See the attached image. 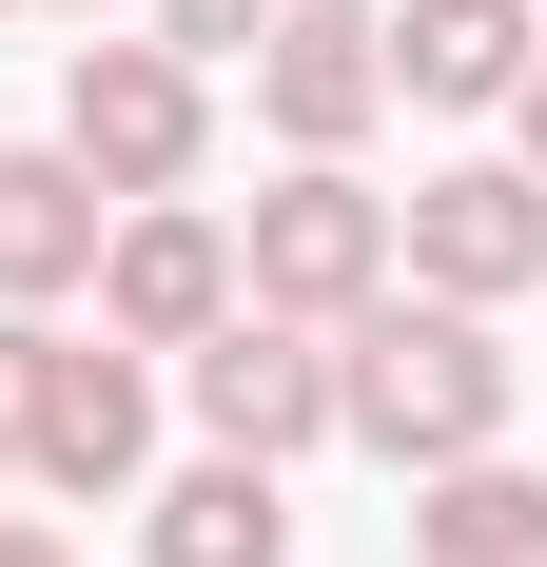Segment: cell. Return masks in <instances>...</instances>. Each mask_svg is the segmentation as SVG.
I'll return each mask as SVG.
<instances>
[{
    "instance_id": "cell-17",
    "label": "cell",
    "mask_w": 547,
    "mask_h": 567,
    "mask_svg": "<svg viewBox=\"0 0 547 567\" xmlns=\"http://www.w3.org/2000/svg\"><path fill=\"white\" fill-rule=\"evenodd\" d=\"M79 20H99V0H79Z\"/></svg>"
},
{
    "instance_id": "cell-6",
    "label": "cell",
    "mask_w": 547,
    "mask_h": 567,
    "mask_svg": "<svg viewBox=\"0 0 547 567\" xmlns=\"http://www.w3.org/2000/svg\"><path fill=\"white\" fill-rule=\"evenodd\" d=\"M79 293H99V333H117V352H196V333L235 313V216H196V196H117Z\"/></svg>"
},
{
    "instance_id": "cell-15",
    "label": "cell",
    "mask_w": 547,
    "mask_h": 567,
    "mask_svg": "<svg viewBox=\"0 0 547 567\" xmlns=\"http://www.w3.org/2000/svg\"><path fill=\"white\" fill-rule=\"evenodd\" d=\"M508 157L547 176V59H528V79H508Z\"/></svg>"
},
{
    "instance_id": "cell-18",
    "label": "cell",
    "mask_w": 547,
    "mask_h": 567,
    "mask_svg": "<svg viewBox=\"0 0 547 567\" xmlns=\"http://www.w3.org/2000/svg\"><path fill=\"white\" fill-rule=\"evenodd\" d=\"M0 20H20V0H0Z\"/></svg>"
},
{
    "instance_id": "cell-14",
    "label": "cell",
    "mask_w": 547,
    "mask_h": 567,
    "mask_svg": "<svg viewBox=\"0 0 547 567\" xmlns=\"http://www.w3.org/2000/svg\"><path fill=\"white\" fill-rule=\"evenodd\" d=\"M255 20H274V0H157L137 40H176V59H196V79H216V59H255Z\"/></svg>"
},
{
    "instance_id": "cell-5",
    "label": "cell",
    "mask_w": 547,
    "mask_h": 567,
    "mask_svg": "<svg viewBox=\"0 0 547 567\" xmlns=\"http://www.w3.org/2000/svg\"><path fill=\"white\" fill-rule=\"evenodd\" d=\"M176 392H196V431H216V451H255V470L332 451V333H313V313H255V293H235L216 333L176 352Z\"/></svg>"
},
{
    "instance_id": "cell-16",
    "label": "cell",
    "mask_w": 547,
    "mask_h": 567,
    "mask_svg": "<svg viewBox=\"0 0 547 567\" xmlns=\"http://www.w3.org/2000/svg\"><path fill=\"white\" fill-rule=\"evenodd\" d=\"M0 567H79V548H59V528H40V509H0Z\"/></svg>"
},
{
    "instance_id": "cell-11",
    "label": "cell",
    "mask_w": 547,
    "mask_h": 567,
    "mask_svg": "<svg viewBox=\"0 0 547 567\" xmlns=\"http://www.w3.org/2000/svg\"><path fill=\"white\" fill-rule=\"evenodd\" d=\"M99 176L59 157V137H20V157H0V313H59V293L99 275Z\"/></svg>"
},
{
    "instance_id": "cell-2",
    "label": "cell",
    "mask_w": 547,
    "mask_h": 567,
    "mask_svg": "<svg viewBox=\"0 0 547 567\" xmlns=\"http://www.w3.org/2000/svg\"><path fill=\"white\" fill-rule=\"evenodd\" d=\"M59 157L99 176V196H196L216 79H196L176 40H79V59H59Z\"/></svg>"
},
{
    "instance_id": "cell-8",
    "label": "cell",
    "mask_w": 547,
    "mask_h": 567,
    "mask_svg": "<svg viewBox=\"0 0 547 567\" xmlns=\"http://www.w3.org/2000/svg\"><path fill=\"white\" fill-rule=\"evenodd\" d=\"M40 489H137V470H157V352H117V333H59V372H40Z\"/></svg>"
},
{
    "instance_id": "cell-4",
    "label": "cell",
    "mask_w": 547,
    "mask_h": 567,
    "mask_svg": "<svg viewBox=\"0 0 547 567\" xmlns=\"http://www.w3.org/2000/svg\"><path fill=\"white\" fill-rule=\"evenodd\" d=\"M391 275H411V293H469V313L547 293V176H528V157L411 176V196H391Z\"/></svg>"
},
{
    "instance_id": "cell-12",
    "label": "cell",
    "mask_w": 547,
    "mask_h": 567,
    "mask_svg": "<svg viewBox=\"0 0 547 567\" xmlns=\"http://www.w3.org/2000/svg\"><path fill=\"white\" fill-rule=\"evenodd\" d=\"M411 548H431V567H547V470H528V451L411 470Z\"/></svg>"
},
{
    "instance_id": "cell-10",
    "label": "cell",
    "mask_w": 547,
    "mask_h": 567,
    "mask_svg": "<svg viewBox=\"0 0 547 567\" xmlns=\"http://www.w3.org/2000/svg\"><path fill=\"white\" fill-rule=\"evenodd\" d=\"M137 567H293V470H255V451L157 470V509H137Z\"/></svg>"
},
{
    "instance_id": "cell-3",
    "label": "cell",
    "mask_w": 547,
    "mask_h": 567,
    "mask_svg": "<svg viewBox=\"0 0 547 567\" xmlns=\"http://www.w3.org/2000/svg\"><path fill=\"white\" fill-rule=\"evenodd\" d=\"M235 293H255V313H313V333H352V313L391 293V196H372L352 157H293L255 216H235Z\"/></svg>"
},
{
    "instance_id": "cell-1",
    "label": "cell",
    "mask_w": 547,
    "mask_h": 567,
    "mask_svg": "<svg viewBox=\"0 0 547 567\" xmlns=\"http://www.w3.org/2000/svg\"><path fill=\"white\" fill-rule=\"evenodd\" d=\"M508 411H528V352L469 313V293H411L391 275L352 333H332V431L372 470H450V451H508Z\"/></svg>"
},
{
    "instance_id": "cell-13",
    "label": "cell",
    "mask_w": 547,
    "mask_h": 567,
    "mask_svg": "<svg viewBox=\"0 0 547 567\" xmlns=\"http://www.w3.org/2000/svg\"><path fill=\"white\" fill-rule=\"evenodd\" d=\"M40 372H59V313H0V470L40 451Z\"/></svg>"
},
{
    "instance_id": "cell-7",
    "label": "cell",
    "mask_w": 547,
    "mask_h": 567,
    "mask_svg": "<svg viewBox=\"0 0 547 567\" xmlns=\"http://www.w3.org/2000/svg\"><path fill=\"white\" fill-rule=\"evenodd\" d=\"M255 117H274V157H352V137L391 117L372 0H274L255 20Z\"/></svg>"
},
{
    "instance_id": "cell-9",
    "label": "cell",
    "mask_w": 547,
    "mask_h": 567,
    "mask_svg": "<svg viewBox=\"0 0 547 567\" xmlns=\"http://www.w3.org/2000/svg\"><path fill=\"white\" fill-rule=\"evenodd\" d=\"M372 59H391V99H431V117H508V79L547 59V20L528 0H391Z\"/></svg>"
}]
</instances>
